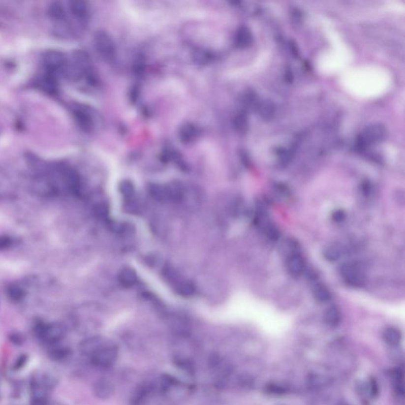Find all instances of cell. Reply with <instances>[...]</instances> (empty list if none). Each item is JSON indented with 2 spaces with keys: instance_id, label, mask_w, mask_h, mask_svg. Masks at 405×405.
Instances as JSON below:
<instances>
[{
  "instance_id": "cb8c5ba5",
  "label": "cell",
  "mask_w": 405,
  "mask_h": 405,
  "mask_svg": "<svg viewBox=\"0 0 405 405\" xmlns=\"http://www.w3.org/2000/svg\"><path fill=\"white\" fill-rule=\"evenodd\" d=\"M234 128L239 133H245L248 129V117L244 112H241L234 120Z\"/></svg>"
},
{
  "instance_id": "8fae6325",
  "label": "cell",
  "mask_w": 405,
  "mask_h": 405,
  "mask_svg": "<svg viewBox=\"0 0 405 405\" xmlns=\"http://www.w3.org/2000/svg\"><path fill=\"white\" fill-rule=\"evenodd\" d=\"M276 105L270 100H263L256 104V111L261 119L271 121L276 113Z\"/></svg>"
},
{
  "instance_id": "52a82bcc",
  "label": "cell",
  "mask_w": 405,
  "mask_h": 405,
  "mask_svg": "<svg viewBox=\"0 0 405 405\" xmlns=\"http://www.w3.org/2000/svg\"><path fill=\"white\" fill-rule=\"evenodd\" d=\"M93 392L96 397L100 399H107L114 393V386L107 379H99L94 384Z\"/></svg>"
},
{
  "instance_id": "ba28073f",
  "label": "cell",
  "mask_w": 405,
  "mask_h": 405,
  "mask_svg": "<svg viewBox=\"0 0 405 405\" xmlns=\"http://www.w3.org/2000/svg\"><path fill=\"white\" fill-rule=\"evenodd\" d=\"M104 343L102 338L100 337H93L87 338L79 345V350L83 355L91 357L98 350L99 347Z\"/></svg>"
},
{
  "instance_id": "9a60e30c",
  "label": "cell",
  "mask_w": 405,
  "mask_h": 405,
  "mask_svg": "<svg viewBox=\"0 0 405 405\" xmlns=\"http://www.w3.org/2000/svg\"><path fill=\"white\" fill-rule=\"evenodd\" d=\"M198 130L195 125L186 123L180 127L179 138L184 143H191L197 137Z\"/></svg>"
},
{
  "instance_id": "ffe728a7",
  "label": "cell",
  "mask_w": 405,
  "mask_h": 405,
  "mask_svg": "<svg viewBox=\"0 0 405 405\" xmlns=\"http://www.w3.org/2000/svg\"><path fill=\"white\" fill-rule=\"evenodd\" d=\"M169 200L180 201L183 198L184 191L182 185L178 182H172L166 186Z\"/></svg>"
},
{
  "instance_id": "484cf974",
  "label": "cell",
  "mask_w": 405,
  "mask_h": 405,
  "mask_svg": "<svg viewBox=\"0 0 405 405\" xmlns=\"http://www.w3.org/2000/svg\"><path fill=\"white\" fill-rule=\"evenodd\" d=\"M57 344L52 345L53 347H52L49 351L51 358L55 360L64 359L66 357L68 356L69 353H70L69 349L67 347H61V346H57Z\"/></svg>"
},
{
  "instance_id": "7a4b0ae2",
  "label": "cell",
  "mask_w": 405,
  "mask_h": 405,
  "mask_svg": "<svg viewBox=\"0 0 405 405\" xmlns=\"http://www.w3.org/2000/svg\"><path fill=\"white\" fill-rule=\"evenodd\" d=\"M118 356V348L111 342H104L96 352L91 357L92 363L99 367L113 366Z\"/></svg>"
},
{
  "instance_id": "4dcf8cb0",
  "label": "cell",
  "mask_w": 405,
  "mask_h": 405,
  "mask_svg": "<svg viewBox=\"0 0 405 405\" xmlns=\"http://www.w3.org/2000/svg\"><path fill=\"white\" fill-rule=\"evenodd\" d=\"M345 218H346V213H345L343 210H336V211L333 212V214H332V219H333L335 222H337V223H341V222H343Z\"/></svg>"
},
{
  "instance_id": "5bb4252c",
  "label": "cell",
  "mask_w": 405,
  "mask_h": 405,
  "mask_svg": "<svg viewBox=\"0 0 405 405\" xmlns=\"http://www.w3.org/2000/svg\"><path fill=\"white\" fill-rule=\"evenodd\" d=\"M147 191L151 197L158 202L169 201L166 186L158 184H150L147 187Z\"/></svg>"
},
{
  "instance_id": "9c48e42d",
  "label": "cell",
  "mask_w": 405,
  "mask_h": 405,
  "mask_svg": "<svg viewBox=\"0 0 405 405\" xmlns=\"http://www.w3.org/2000/svg\"><path fill=\"white\" fill-rule=\"evenodd\" d=\"M253 36L248 27H242L238 29L235 35V45L239 49H246L252 45Z\"/></svg>"
},
{
  "instance_id": "8992f818",
  "label": "cell",
  "mask_w": 405,
  "mask_h": 405,
  "mask_svg": "<svg viewBox=\"0 0 405 405\" xmlns=\"http://www.w3.org/2000/svg\"><path fill=\"white\" fill-rule=\"evenodd\" d=\"M66 58L64 55L59 51H50L45 56V63L51 72L55 73L64 66Z\"/></svg>"
},
{
  "instance_id": "277c9868",
  "label": "cell",
  "mask_w": 405,
  "mask_h": 405,
  "mask_svg": "<svg viewBox=\"0 0 405 405\" xmlns=\"http://www.w3.org/2000/svg\"><path fill=\"white\" fill-rule=\"evenodd\" d=\"M94 46L98 54L105 61H111L115 57V44L105 31H98L95 34Z\"/></svg>"
},
{
  "instance_id": "d6a6232c",
  "label": "cell",
  "mask_w": 405,
  "mask_h": 405,
  "mask_svg": "<svg viewBox=\"0 0 405 405\" xmlns=\"http://www.w3.org/2000/svg\"><path fill=\"white\" fill-rule=\"evenodd\" d=\"M370 390H371V394L372 397H376L378 394V386H377V381H375L374 379L372 378L370 381Z\"/></svg>"
},
{
  "instance_id": "f1b7e54d",
  "label": "cell",
  "mask_w": 405,
  "mask_h": 405,
  "mask_svg": "<svg viewBox=\"0 0 405 405\" xmlns=\"http://www.w3.org/2000/svg\"><path fill=\"white\" fill-rule=\"evenodd\" d=\"M341 256V251L337 246H329V248L325 250V256L327 260L329 261H336L338 260Z\"/></svg>"
},
{
  "instance_id": "2e32d148",
  "label": "cell",
  "mask_w": 405,
  "mask_h": 405,
  "mask_svg": "<svg viewBox=\"0 0 405 405\" xmlns=\"http://www.w3.org/2000/svg\"><path fill=\"white\" fill-rule=\"evenodd\" d=\"M70 10L74 16L79 19H85L88 16V7L84 1L73 0L69 2Z\"/></svg>"
},
{
  "instance_id": "5b68a950",
  "label": "cell",
  "mask_w": 405,
  "mask_h": 405,
  "mask_svg": "<svg viewBox=\"0 0 405 405\" xmlns=\"http://www.w3.org/2000/svg\"><path fill=\"white\" fill-rule=\"evenodd\" d=\"M341 276L350 286L359 287L364 282V275L356 264H347L341 268Z\"/></svg>"
},
{
  "instance_id": "1f68e13d",
  "label": "cell",
  "mask_w": 405,
  "mask_h": 405,
  "mask_svg": "<svg viewBox=\"0 0 405 405\" xmlns=\"http://www.w3.org/2000/svg\"><path fill=\"white\" fill-rule=\"evenodd\" d=\"M12 241L8 236H0V251L8 249Z\"/></svg>"
},
{
  "instance_id": "30bf717a",
  "label": "cell",
  "mask_w": 405,
  "mask_h": 405,
  "mask_svg": "<svg viewBox=\"0 0 405 405\" xmlns=\"http://www.w3.org/2000/svg\"><path fill=\"white\" fill-rule=\"evenodd\" d=\"M286 268L291 276H300L305 269L304 259L299 254H292L287 260Z\"/></svg>"
},
{
  "instance_id": "836d02e7",
  "label": "cell",
  "mask_w": 405,
  "mask_h": 405,
  "mask_svg": "<svg viewBox=\"0 0 405 405\" xmlns=\"http://www.w3.org/2000/svg\"></svg>"
},
{
  "instance_id": "3957f363",
  "label": "cell",
  "mask_w": 405,
  "mask_h": 405,
  "mask_svg": "<svg viewBox=\"0 0 405 405\" xmlns=\"http://www.w3.org/2000/svg\"><path fill=\"white\" fill-rule=\"evenodd\" d=\"M386 135V130L381 125H374L367 127L359 135L357 145L360 149H365L367 147L382 141Z\"/></svg>"
},
{
  "instance_id": "f546056e",
  "label": "cell",
  "mask_w": 405,
  "mask_h": 405,
  "mask_svg": "<svg viewBox=\"0 0 405 405\" xmlns=\"http://www.w3.org/2000/svg\"><path fill=\"white\" fill-rule=\"evenodd\" d=\"M266 391L271 394H276V395H281L286 393V389L281 385H276V384H271L267 385Z\"/></svg>"
},
{
  "instance_id": "4316f807",
  "label": "cell",
  "mask_w": 405,
  "mask_h": 405,
  "mask_svg": "<svg viewBox=\"0 0 405 405\" xmlns=\"http://www.w3.org/2000/svg\"><path fill=\"white\" fill-rule=\"evenodd\" d=\"M75 117H76L77 122L80 125L81 127L83 129L89 130L91 127L92 125V121H91V117H90L87 113L82 110L75 112Z\"/></svg>"
},
{
  "instance_id": "e0dca14e",
  "label": "cell",
  "mask_w": 405,
  "mask_h": 405,
  "mask_svg": "<svg viewBox=\"0 0 405 405\" xmlns=\"http://www.w3.org/2000/svg\"><path fill=\"white\" fill-rule=\"evenodd\" d=\"M324 320L328 326L335 328L341 323V314L338 308L335 307H329L325 311Z\"/></svg>"
},
{
  "instance_id": "d6986e66",
  "label": "cell",
  "mask_w": 405,
  "mask_h": 405,
  "mask_svg": "<svg viewBox=\"0 0 405 405\" xmlns=\"http://www.w3.org/2000/svg\"><path fill=\"white\" fill-rule=\"evenodd\" d=\"M6 294H7V296L10 300L14 302V303H19L25 298L26 293L20 286H18V284H15V283H11V284L7 286Z\"/></svg>"
},
{
  "instance_id": "7402d4cb",
  "label": "cell",
  "mask_w": 405,
  "mask_h": 405,
  "mask_svg": "<svg viewBox=\"0 0 405 405\" xmlns=\"http://www.w3.org/2000/svg\"><path fill=\"white\" fill-rule=\"evenodd\" d=\"M119 191L125 200H131L135 196V186L130 180H123L119 184Z\"/></svg>"
},
{
  "instance_id": "6da1fadb",
  "label": "cell",
  "mask_w": 405,
  "mask_h": 405,
  "mask_svg": "<svg viewBox=\"0 0 405 405\" xmlns=\"http://www.w3.org/2000/svg\"><path fill=\"white\" fill-rule=\"evenodd\" d=\"M36 334L40 341L49 345L58 343L64 337L65 330L58 323H40L36 327Z\"/></svg>"
},
{
  "instance_id": "83f0119b",
  "label": "cell",
  "mask_w": 405,
  "mask_h": 405,
  "mask_svg": "<svg viewBox=\"0 0 405 405\" xmlns=\"http://www.w3.org/2000/svg\"><path fill=\"white\" fill-rule=\"evenodd\" d=\"M309 381H310V385H312V387L322 388L329 384V378L322 375L312 374L310 377Z\"/></svg>"
},
{
  "instance_id": "44dd1931",
  "label": "cell",
  "mask_w": 405,
  "mask_h": 405,
  "mask_svg": "<svg viewBox=\"0 0 405 405\" xmlns=\"http://www.w3.org/2000/svg\"><path fill=\"white\" fill-rule=\"evenodd\" d=\"M312 296L316 302L325 303L330 300L331 294L326 286L322 284H318L316 285L312 290Z\"/></svg>"
},
{
  "instance_id": "4fadbf2b",
  "label": "cell",
  "mask_w": 405,
  "mask_h": 405,
  "mask_svg": "<svg viewBox=\"0 0 405 405\" xmlns=\"http://www.w3.org/2000/svg\"><path fill=\"white\" fill-rule=\"evenodd\" d=\"M65 183L69 190L74 194H79L81 189V179L79 174L75 170L68 169L64 174Z\"/></svg>"
},
{
  "instance_id": "ac0fdd59",
  "label": "cell",
  "mask_w": 405,
  "mask_h": 405,
  "mask_svg": "<svg viewBox=\"0 0 405 405\" xmlns=\"http://www.w3.org/2000/svg\"><path fill=\"white\" fill-rule=\"evenodd\" d=\"M383 338L385 343H387L388 344L391 345V346H397L401 343L402 335H401V331L396 329L394 327H389L383 333Z\"/></svg>"
},
{
  "instance_id": "d4e9b609",
  "label": "cell",
  "mask_w": 405,
  "mask_h": 405,
  "mask_svg": "<svg viewBox=\"0 0 405 405\" xmlns=\"http://www.w3.org/2000/svg\"><path fill=\"white\" fill-rule=\"evenodd\" d=\"M49 14L54 20H62L65 18L64 9L58 2L51 3L49 7Z\"/></svg>"
},
{
  "instance_id": "7c38bea8",
  "label": "cell",
  "mask_w": 405,
  "mask_h": 405,
  "mask_svg": "<svg viewBox=\"0 0 405 405\" xmlns=\"http://www.w3.org/2000/svg\"><path fill=\"white\" fill-rule=\"evenodd\" d=\"M118 280L122 286L131 287L137 282V274L133 268L125 267L119 272Z\"/></svg>"
},
{
  "instance_id": "603a6c76",
  "label": "cell",
  "mask_w": 405,
  "mask_h": 405,
  "mask_svg": "<svg viewBox=\"0 0 405 405\" xmlns=\"http://www.w3.org/2000/svg\"><path fill=\"white\" fill-rule=\"evenodd\" d=\"M177 292L183 297H191L196 293V286L190 281H182L177 286Z\"/></svg>"
}]
</instances>
